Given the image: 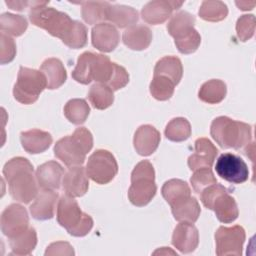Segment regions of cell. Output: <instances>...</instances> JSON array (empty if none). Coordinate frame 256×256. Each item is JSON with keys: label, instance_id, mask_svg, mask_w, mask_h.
I'll return each mask as SVG.
<instances>
[{"label": "cell", "instance_id": "obj_1", "mask_svg": "<svg viewBox=\"0 0 256 256\" xmlns=\"http://www.w3.org/2000/svg\"><path fill=\"white\" fill-rule=\"evenodd\" d=\"M3 175L14 200L28 204L38 195V183L33 175V166L28 159L23 157L10 159L3 167Z\"/></svg>", "mask_w": 256, "mask_h": 256}, {"label": "cell", "instance_id": "obj_2", "mask_svg": "<svg viewBox=\"0 0 256 256\" xmlns=\"http://www.w3.org/2000/svg\"><path fill=\"white\" fill-rule=\"evenodd\" d=\"M210 134L221 148L238 150L250 144L252 127L247 123L219 116L212 121Z\"/></svg>", "mask_w": 256, "mask_h": 256}, {"label": "cell", "instance_id": "obj_3", "mask_svg": "<svg viewBox=\"0 0 256 256\" xmlns=\"http://www.w3.org/2000/svg\"><path fill=\"white\" fill-rule=\"evenodd\" d=\"M93 147V136L85 127L77 128L72 135L58 140L54 146L55 156L66 166H81L86 154Z\"/></svg>", "mask_w": 256, "mask_h": 256}, {"label": "cell", "instance_id": "obj_4", "mask_svg": "<svg viewBox=\"0 0 256 256\" xmlns=\"http://www.w3.org/2000/svg\"><path fill=\"white\" fill-rule=\"evenodd\" d=\"M47 5V1H32L29 19L33 25L46 30L50 35L63 40L72 28L74 20H72L66 13L58 11L53 7H48Z\"/></svg>", "mask_w": 256, "mask_h": 256}, {"label": "cell", "instance_id": "obj_5", "mask_svg": "<svg viewBox=\"0 0 256 256\" xmlns=\"http://www.w3.org/2000/svg\"><path fill=\"white\" fill-rule=\"evenodd\" d=\"M57 221L67 232L75 237L87 235L93 227V219L82 212L77 201L68 195H63L58 200Z\"/></svg>", "mask_w": 256, "mask_h": 256}, {"label": "cell", "instance_id": "obj_6", "mask_svg": "<svg viewBox=\"0 0 256 256\" xmlns=\"http://www.w3.org/2000/svg\"><path fill=\"white\" fill-rule=\"evenodd\" d=\"M155 171L148 160L140 161L131 173V186L128 190L130 202L138 207L147 205L155 196Z\"/></svg>", "mask_w": 256, "mask_h": 256}, {"label": "cell", "instance_id": "obj_7", "mask_svg": "<svg viewBox=\"0 0 256 256\" xmlns=\"http://www.w3.org/2000/svg\"><path fill=\"white\" fill-rule=\"evenodd\" d=\"M200 194L203 205L213 210L220 222L232 223L237 219L239 215L237 203L224 186L215 183L205 188Z\"/></svg>", "mask_w": 256, "mask_h": 256}, {"label": "cell", "instance_id": "obj_8", "mask_svg": "<svg viewBox=\"0 0 256 256\" xmlns=\"http://www.w3.org/2000/svg\"><path fill=\"white\" fill-rule=\"evenodd\" d=\"M45 88H47V80L41 71L21 66L13 88V95L18 102L28 105L37 101Z\"/></svg>", "mask_w": 256, "mask_h": 256}, {"label": "cell", "instance_id": "obj_9", "mask_svg": "<svg viewBox=\"0 0 256 256\" xmlns=\"http://www.w3.org/2000/svg\"><path fill=\"white\" fill-rule=\"evenodd\" d=\"M85 170L89 178L103 185L114 179L118 172V164L112 153L99 149L90 155Z\"/></svg>", "mask_w": 256, "mask_h": 256}, {"label": "cell", "instance_id": "obj_10", "mask_svg": "<svg viewBox=\"0 0 256 256\" xmlns=\"http://www.w3.org/2000/svg\"><path fill=\"white\" fill-rule=\"evenodd\" d=\"M216 254L218 256L242 255V248L245 242V230L240 225L232 227L221 226L215 233Z\"/></svg>", "mask_w": 256, "mask_h": 256}, {"label": "cell", "instance_id": "obj_11", "mask_svg": "<svg viewBox=\"0 0 256 256\" xmlns=\"http://www.w3.org/2000/svg\"><path fill=\"white\" fill-rule=\"evenodd\" d=\"M216 173L224 180L241 184L248 180L249 170L242 158L232 153H223L219 156L215 165Z\"/></svg>", "mask_w": 256, "mask_h": 256}, {"label": "cell", "instance_id": "obj_12", "mask_svg": "<svg viewBox=\"0 0 256 256\" xmlns=\"http://www.w3.org/2000/svg\"><path fill=\"white\" fill-rule=\"evenodd\" d=\"M27 210L19 204H11L1 214V230L8 238H13L28 229Z\"/></svg>", "mask_w": 256, "mask_h": 256}, {"label": "cell", "instance_id": "obj_13", "mask_svg": "<svg viewBox=\"0 0 256 256\" xmlns=\"http://www.w3.org/2000/svg\"><path fill=\"white\" fill-rule=\"evenodd\" d=\"M183 5V2L179 1H167V0H155L146 3L142 10V19L151 25H158L165 22L172 14L173 10L179 9Z\"/></svg>", "mask_w": 256, "mask_h": 256}, {"label": "cell", "instance_id": "obj_14", "mask_svg": "<svg viewBox=\"0 0 256 256\" xmlns=\"http://www.w3.org/2000/svg\"><path fill=\"white\" fill-rule=\"evenodd\" d=\"M86 170L81 166L70 167L63 176L62 186L63 191L70 197H81L83 196L88 188L89 181Z\"/></svg>", "mask_w": 256, "mask_h": 256}, {"label": "cell", "instance_id": "obj_15", "mask_svg": "<svg viewBox=\"0 0 256 256\" xmlns=\"http://www.w3.org/2000/svg\"><path fill=\"white\" fill-rule=\"evenodd\" d=\"M217 154V148L209 139L198 138L195 141V152L188 158V166L193 171L211 168Z\"/></svg>", "mask_w": 256, "mask_h": 256}, {"label": "cell", "instance_id": "obj_16", "mask_svg": "<svg viewBox=\"0 0 256 256\" xmlns=\"http://www.w3.org/2000/svg\"><path fill=\"white\" fill-rule=\"evenodd\" d=\"M172 244L181 253L193 252L199 244V233L193 223L178 224L172 235Z\"/></svg>", "mask_w": 256, "mask_h": 256}, {"label": "cell", "instance_id": "obj_17", "mask_svg": "<svg viewBox=\"0 0 256 256\" xmlns=\"http://www.w3.org/2000/svg\"><path fill=\"white\" fill-rule=\"evenodd\" d=\"M119 39V33L112 24L101 22L92 28V45L101 52L113 51L117 47Z\"/></svg>", "mask_w": 256, "mask_h": 256}, {"label": "cell", "instance_id": "obj_18", "mask_svg": "<svg viewBox=\"0 0 256 256\" xmlns=\"http://www.w3.org/2000/svg\"><path fill=\"white\" fill-rule=\"evenodd\" d=\"M160 139V132L155 127L151 125H142L134 134V148L139 155L149 156L158 148Z\"/></svg>", "mask_w": 256, "mask_h": 256}, {"label": "cell", "instance_id": "obj_19", "mask_svg": "<svg viewBox=\"0 0 256 256\" xmlns=\"http://www.w3.org/2000/svg\"><path fill=\"white\" fill-rule=\"evenodd\" d=\"M63 175L64 169L58 162L48 161L38 166L35 177L42 189L57 190L60 188Z\"/></svg>", "mask_w": 256, "mask_h": 256}, {"label": "cell", "instance_id": "obj_20", "mask_svg": "<svg viewBox=\"0 0 256 256\" xmlns=\"http://www.w3.org/2000/svg\"><path fill=\"white\" fill-rule=\"evenodd\" d=\"M58 193L54 190L43 189L38 193L34 202L30 205V213L36 220H48L53 218Z\"/></svg>", "mask_w": 256, "mask_h": 256}, {"label": "cell", "instance_id": "obj_21", "mask_svg": "<svg viewBox=\"0 0 256 256\" xmlns=\"http://www.w3.org/2000/svg\"><path fill=\"white\" fill-rule=\"evenodd\" d=\"M20 140L24 150L30 154H39L46 151L53 141L49 132L39 129L21 132Z\"/></svg>", "mask_w": 256, "mask_h": 256}, {"label": "cell", "instance_id": "obj_22", "mask_svg": "<svg viewBox=\"0 0 256 256\" xmlns=\"http://www.w3.org/2000/svg\"><path fill=\"white\" fill-rule=\"evenodd\" d=\"M122 40L132 50H144L149 47L152 41V32L147 26L133 25L124 31Z\"/></svg>", "mask_w": 256, "mask_h": 256}, {"label": "cell", "instance_id": "obj_23", "mask_svg": "<svg viewBox=\"0 0 256 256\" xmlns=\"http://www.w3.org/2000/svg\"><path fill=\"white\" fill-rule=\"evenodd\" d=\"M40 71L46 77L47 88L51 90L62 86L67 79V73L64 65L58 58L46 59L42 63Z\"/></svg>", "mask_w": 256, "mask_h": 256}, {"label": "cell", "instance_id": "obj_24", "mask_svg": "<svg viewBox=\"0 0 256 256\" xmlns=\"http://www.w3.org/2000/svg\"><path fill=\"white\" fill-rule=\"evenodd\" d=\"M162 196L172 207L191 196L189 185L180 179H170L164 183L161 189Z\"/></svg>", "mask_w": 256, "mask_h": 256}, {"label": "cell", "instance_id": "obj_25", "mask_svg": "<svg viewBox=\"0 0 256 256\" xmlns=\"http://www.w3.org/2000/svg\"><path fill=\"white\" fill-rule=\"evenodd\" d=\"M183 75L181 60L175 56H165L161 58L154 67V76H165L177 85Z\"/></svg>", "mask_w": 256, "mask_h": 256}, {"label": "cell", "instance_id": "obj_26", "mask_svg": "<svg viewBox=\"0 0 256 256\" xmlns=\"http://www.w3.org/2000/svg\"><path fill=\"white\" fill-rule=\"evenodd\" d=\"M139 19L137 10L125 5H110L107 20L119 28L133 26Z\"/></svg>", "mask_w": 256, "mask_h": 256}, {"label": "cell", "instance_id": "obj_27", "mask_svg": "<svg viewBox=\"0 0 256 256\" xmlns=\"http://www.w3.org/2000/svg\"><path fill=\"white\" fill-rule=\"evenodd\" d=\"M175 220L179 222L195 223L200 215L201 209L195 197H188L171 207Z\"/></svg>", "mask_w": 256, "mask_h": 256}, {"label": "cell", "instance_id": "obj_28", "mask_svg": "<svg viewBox=\"0 0 256 256\" xmlns=\"http://www.w3.org/2000/svg\"><path fill=\"white\" fill-rule=\"evenodd\" d=\"M81 15L87 24H99L101 21L107 20L108 9L110 3L106 1H86L81 2Z\"/></svg>", "mask_w": 256, "mask_h": 256}, {"label": "cell", "instance_id": "obj_29", "mask_svg": "<svg viewBox=\"0 0 256 256\" xmlns=\"http://www.w3.org/2000/svg\"><path fill=\"white\" fill-rule=\"evenodd\" d=\"M37 244V233L33 227H28L27 230L21 234L9 238V245L12 254L29 255L32 253Z\"/></svg>", "mask_w": 256, "mask_h": 256}, {"label": "cell", "instance_id": "obj_30", "mask_svg": "<svg viewBox=\"0 0 256 256\" xmlns=\"http://www.w3.org/2000/svg\"><path fill=\"white\" fill-rule=\"evenodd\" d=\"M226 84L219 79H212L205 82L198 93L201 101L208 104L220 103L226 96Z\"/></svg>", "mask_w": 256, "mask_h": 256}, {"label": "cell", "instance_id": "obj_31", "mask_svg": "<svg viewBox=\"0 0 256 256\" xmlns=\"http://www.w3.org/2000/svg\"><path fill=\"white\" fill-rule=\"evenodd\" d=\"M88 98L94 108L104 110L113 104V90L106 84L95 83L88 92Z\"/></svg>", "mask_w": 256, "mask_h": 256}, {"label": "cell", "instance_id": "obj_32", "mask_svg": "<svg viewBox=\"0 0 256 256\" xmlns=\"http://www.w3.org/2000/svg\"><path fill=\"white\" fill-rule=\"evenodd\" d=\"M114 70V62H111L109 57L94 53V58L92 62L91 76L92 81H97L98 83L106 84L110 81Z\"/></svg>", "mask_w": 256, "mask_h": 256}, {"label": "cell", "instance_id": "obj_33", "mask_svg": "<svg viewBox=\"0 0 256 256\" xmlns=\"http://www.w3.org/2000/svg\"><path fill=\"white\" fill-rule=\"evenodd\" d=\"M194 24L195 17L192 14L187 11H179L169 20L167 31L173 38H176L194 28Z\"/></svg>", "mask_w": 256, "mask_h": 256}, {"label": "cell", "instance_id": "obj_34", "mask_svg": "<svg viewBox=\"0 0 256 256\" xmlns=\"http://www.w3.org/2000/svg\"><path fill=\"white\" fill-rule=\"evenodd\" d=\"M90 113V107L84 99H71L64 107V115L69 122L80 125L86 121Z\"/></svg>", "mask_w": 256, "mask_h": 256}, {"label": "cell", "instance_id": "obj_35", "mask_svg": "<svg viewBox=\"0 0 256 256\" xmlns=\"http://www.w3.org/2000/svg\"><path fill=\"white\" fill-rule=\"evenodd\" d=\"M28 27V22L24 16L11 13H3L0 17L1 32L6 35L20 36Z\"/></svg>", "mask_w": 256, "mask_h": 256}, {"label": "cell", "instance_id": "obj_36", "mask_svg": "<svg viewBox=\"0 0 256 256\" xmlns=\"http://www.w3.org/2000/svg\"><path fill=\"white\" fill-rule=\"evenodd\" d=\"M191 135V125L186 118L177 117L172 119L165 128V136L173 142H182Z\"/></svg>", "mask_w": 256, "mask_h": 256}, {"label": "cell", "instance_id": "obj_37", "mask_svg": "<svg viewBox=\"0 0 256 256\" xmlns=\"http://www.w3.org/2000/svg\"><path fill=\"white\" fill-rule=\"evenodd\" d=\"M198 13L205 21L218 22L226 18L228 8L222 1H203Z\"/></svg>", "mask_w": 256, "mask_h": 256}, {"label": "cell", "instance_id": "obj_38", "mask_svg": "<svg viewBox=\"0 0 256 256\" xmlns=\"http://www.w3.org/2000/svg\"><path fill=\"white\" fill-rule=\"evenodd\" d=\"M93 58L94 53L89 51H86L79 56L76 67L72 72V78L75 81L81 84H89L92 81L91 70Z\"/></svg>", "mask_w": 256, "mask_h": 256}, {"label": "cell", "instance_id": "obj_39", "mask_svg": "<svg viewBox=\"0 0 256 256\" xmlns=\"http://www.w3.org/2000/svg\"><path fill=\"white\" fill-rule=\"evenodd\" d=\"M174 82L165 76H154L150 83V93L159 101L170 99L174 93Z\"/></svg>", "mask_w": 256, "mask_h": 256}, {"label": "cell", "instance_id": "obj_40", "mask_svg": "<svg viewBox=\"0 0 256 256\" xmlns=\"http://www.w3.org/2000/svg\"><path fill=\"white\" fill-rule=\"evenodd\" d=\"M62 42L72 49L83 48L87 44V28L86 26L74 20L73 26L68 32V34L64 37Z\"/></svg>", "mask_w": 256, "mask_h": 256}, {"label": "cell", "instance_id": "obj_41", "mask_svg": "<svg viewBox=\"0 0 256 256\" xmlns=\"http://www.w3.org/2000/svg\"><path fill=\"white\" fill-rule=\"evenodd\" d=\"M174 39L178 51L182 54H191L195 52L201 43V36L195 28H192L188 32L181 34Z\"/></svg>", "mask_w": 256, "mask_h": 256}, {"label": "cell", "instance_id": "obj_42", "mask_svg": "<svg viewBox=\"0 0 256 256\" xmlns=\"http://www.w3.org/2000/svg\"><path fill=\"white\" fill-rule=\"evenodd\" d=\"M190 182L194 191L197 194H200L208 186L217 183V180L210 168H202L194 171Z\"/></svg>", "mask_w": 256, "mask_h": 256}, {"label": "cell", "instance_id": "obj_43", "mask_svg": "<svg viewBox=\"0 0 256 256\" xmlns=\"http://www.w3.org/2000/svg\"><path fill=\"white\" fill-rule=\"evenodd\" d=\"M236 32H237V37L242 42H245L251 39L255 32L254 15L246 14L239 17L236 23Z\"/></svg>", "mask_w": 256, "mask_h": 256}, {"label": "cell", "instance_id": "obj_44", "mask_svg": "<svg viewBox=\"0 0 256 256\" xmlns=\"http://www.w3.org/2000/svg\"><path fill=\"white\" fill-rule=\"evenodd\" d=\"M1 48H0V62L1 64H7L11 62L16 55V44L14 40L9 36L1 32Z\"/></svg>", "mask_w": 256, "mask_h": 256}, {"label": "cell", "instance_id": "obj_45", "mask_svg": "<svg viewBox=\"0 0 256 256\" xmlns=\"http://www.w3.org/2000/svg\"><path fill=\"white\" fill-rule=\"evenodd\" d=\"M128 82H129V74L126 71V69L114 63L113 74L110 81L107 83V86H109L113 91H116L125 87L128 84Z\"/></svg>", "mask_w": 256, "mask_h": 256}, {"label": "cell", "instance_id": "obj_46", "mask_svg": "<svg viewBox=\"0 0 256 256\" xmlns=\"http://www.w3.org/2000/svg\"><path fill=\"white\" fill-rule=\"evenodd\" d=\"M74 254H75V252L73 250V247L68 242H62V241L51 243L45 251L46 256H51V255L71 256Z\"/></svg>", "mask_w": 256, "mask_h": 256}, {"label": "cell", "instance_id": "obj_47", "mask_svg": "<svg viewBox=\"0 0 256 256\" xmlns=\"http://www.w3.org/2000/svg\"><path fill=\"white\" fill-rule=\"evenodd\" d=\"M5 3L8 7H10L13 10H17V11H22L26 7L31 6V2H29V1H6Z\"/></svg>", "mask_w": 256, "mask_h": 256}, {"label": "cell", "instance_id": "obj_48", "mask_svg": "<svg viewBox=\"0 0 256 256\" xmlns=\"http://www.w3.org/2000/svg\"><path fill=\"white\" fill-rule=\"evenodd\" d=\"M236 5L239 7L241 10H252L255 6V2H247V1H236Z\"/></svg>", "mask_w": 256, "mask_h": 256}, {"label": "cell", "instance_id": "obj_49", "mask_svg": "<svg viewBox=\"0 0 256 256\" xmlns=\"http://www.w3.org/2000/svg\"><path fill=\"white\" fill-rule=\"evenodd\" d=\"M163 250H165V251L162 252L161 250H157V251H155L153 254H154V255H156V254H167V253H168V254L170 253V254H173V255L176 254L175 252H173V251H171V250H169V249H168V251H167V247H163Z\"/></svg>", "mask_w": 256, "mask_h": 256}]
</instances>
